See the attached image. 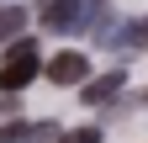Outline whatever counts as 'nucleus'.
Instances as JSON below:
<instances>
[{"label": "nucleus", "instance_id": "f257e3e1", "mask_svg": "<svg viewBox=\"0 0 148 143\" xmlns=\"http://www.w3.org/2000/svg\"><path fill=\"white\" fill-rule=\"evenodd\" d=\"M37 80V43H16L0 58V96H16Z\"/></svg>", "mask_w": 148, "mask_h": 143}, {"label": "nucleus", "instance_id": "f03ea898", "mask_svg": "<svg viewBox=\"0 0 148 143\" xmlns=\"http://www.w3.org/2000/svg\"><path fill=\"white\" fill-rule=\"evenodd\" d=\"M42 27L48 32H79V27H90V6L85 0H48L42 6Z\"/></svg>", "mask_w": 148, "mask_h": 143}, {"label": "nucleus", "instance_id": "7ed1b4c3", "mask_svg": "<svg viewBox=\"0 0 148 143\" xmlns=\"http://www.w3.org/2000/svg\"><path fill=\"white\" fill-rule=\"evenodd\" d=\"M85 74H90V58H85V53H74V48L53 53V64H48V80H53V85H79Z\"/></svg>", "mask_w": 148, "mask_h": 143}, {"label": "nucleus", "instance_id": "20e7f679", "mask_svg": "<svg viewBox=\"0 0 148 143\" xmlns=\"http://www.w3.org/2000/svg\"><path fill=\"white\" fill-rule=\"evenodd\" d=\"M122 85H127V69H106L101 80L85 85V106H111V101L122 96Z\"/></svg>", "mask_w": 148, "mask_h": 143}, {"label": "nucleus", "instance_id": "39448f33", "mask_svg": "<svg viewBox=\"0 0 148 143\" xmlns=\"http://www.w3.org/2000/svg\"><path fill=\"white\" fill-rule=\"evenodd\" d=\"M21 27H27V11L21 6H0V43L21 37Z\"/></svg>", "mask_w": 148, "mask_h": 143}, {"label": "nucleus", "instance_id": "423d86ee", "mask_svg": "<svg viewBox=\"0 0 148 143\" xmlns=\"http://www.w3.org/2000/svg\"><path fill=\"white\" fill-rule=\"evenodd\" d=\"M58 143H101V127L90 122V127H69V133H58Z\"/></svg>", "mask_w": 148, "mask_h": 143}, {"label": "nucleus", "instance_id": "0eeeda50", "mask_svg": "<svg viewBox=\"0 0 148 143\" xmlns=\"http://www.w3.org/2000/svg\"><path fill=\"white\" fill-rule=\"evenodd\" d=\"M122 43H138V48H148V16H143L138 27H127V32H122Z\"/></svg>", "mask_w": 148, "mask_h": 143}, {"label": "nucleus", "instance_id": "6e6552de", "mask_svg": "<svg viewBox=\"0 0 148 143\" xmlns=\"http://www.w3.org/2000/svg\"><path fill=\"white\" fill-rule=\"evenodd\" d=\"M138 101H143V106H148V90H138Z\"/></svg>", "mask_w": 148, "mask_h": 143}, {"label": "nucleus", "instance_id": "1a4fd4ad", "mask_svg": "<svg viewBox=\"0 0 148 143\" xmlns=\"http://www.w3.org/2000/svg\"><path fill=\"white\" fill-rule=\"evenodd\" d=\"M0 111H11V106H5V101H0Z\"/></svg>", "mask_w": 148, "mask_h": 143}]
</instances>
